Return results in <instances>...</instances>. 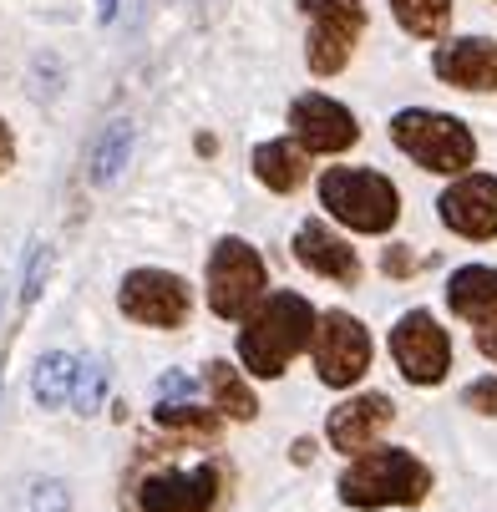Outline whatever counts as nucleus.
<instances>
[{"label":"nucleus","mask_w":497,"mask_h":512,"mask_svg":"<svg viewBox=\"0 0 497 512\" xmlns=\"http://www.w3.org/2000/svg\"><path fill=\"white\" fill-rule=\"evenodd\" d=\"M310 330H315L310 300L290 295V289H279V295H269L249 315V325L239 335V355H244V365H249L254 376H279L284 365H290V355L310 345Z\"/></svg>","instance_id":"f257e3e1"},{"label":"nucleus","mask_w":497,"mask_h":512,"mask_svg":"<svg viewBox=\"0 0 497 512\" xmlns=\"http://www.w3.org/2000/svg\"><path fill=\"white\" fill-rule=\"evenodd\" d=\"M426 487H432V472L401 447H371L340 477V497L350 507H416Z\"/></svg>","instance_id":"f03ea898"},{"label":"nucleus","mask_w":497,"mask_h":512,"mask_svg":"<svg viewBox=\"0 0 497 512\" xmlns=\"http://www.w3.org/2000/svg\"><path fill=\"white\" fill-rule=\"evenodd\" d=\"M391 142L421 168H432V173H462L472 168L477 158V142L472 132L447 117V112H426V107H406L391 117Z\"/></svg>","instance_id":"7ed1b4c3"},{"label":"nucleus","mask_w":497,"mask_h":512,"mask_svg":"<svg viewBox=\"0 0 497 512\" xmlns=\"http://www.w3.org/2000/svg\"><path fill=\"white\" fill-rule=\"evenodd\" d=\"M320 203L340 218V224L361 229V234H386L401 213L391 178L366 173V168H330L320 178Z\"/></svg>","instance_id":"20e7f679"},{"label":"nucleus","mask_w":497,"mask_h":512,"mask_svg":"<svg viewBox=\"0 0 497 512\" xmlns=\"http://www.w3.org/2000/svg\"><path fill=\"white\" fill-rule=\"evenodd\" d=\"M259 295H264V259L244 239H224L208 259V310L224 320H239L249 315Z\"/></svg>","instance_id":"39448f33"},{"label":"nucleus","mask_w":497,"mask_h":512,"mask_svg":"<svg viewBox=\"0 0 497 512\" xmlns=\"http://www.w3.org/2000/svg\"><path fill=\"white\" fill-rule=\"evenodd\" d=\"M305 16H310V71L335 77L366 31V6L361 0H305Z\"/></svg>","instance_id":"423d86ee"},{"label":"nucleus","mask_w":497,"mask_h":512,"mask_svg":"<svg viewBox=\"0 0 497 512\" xmlns=\"http://www.w3.org/2000/svg\"><path fill=\"white\" fill-rule=\"evenodd\" d=\"M219 502V467H153L137 477V507L142 512H213Z\"/></svg>","instance_id":"0eeeda50"},{"label":"nucleus","mask_w":497,"mask_h":512,"mask_svg":"<svg viewBox=\"0 0 497 512\" xmlns=\"http://www.w3.org/2000/svg\"><path fill=\"white\" fill-rule=\"evenodd\" d=\"M122 315L137 325H153V330H173L188 320V284L168 269H132L122 279V295H117Z\"/></svg>","instance_id":"6e6552de"},{"label":"nucleus","mask_w":497,"mask_h":512,"mask_svg":"<svg viewBox=\"0 0 497 512\" xmlns=\"http://www.w3.org/2000/svg\"><path fill=\"white\" fill-rule=\"evenodd\" d=\"M391 355L401 365V376L411 386H437L452 365V340L447 330L426 315V310H411L396 330H391Z\"/></svg>","instance_id":"1a4fd4ad"},{"label":"nucleus","mask_w":497,"mask_h":512,"mask_svg":"<svg viewBox=\"0 0 497 512\" xmlns=\"http://www.w3.org/2000/svg\"><path fill=\"white\" fill-rule=\"evenodd\" d=\"M315 365H320V381L325 386H355L366 376V365H371V335L366 325L345 315V310H330L320 320V335H315Z\"/></svg>","instance_id":"9d476101"},{"label":"nucleus","mask_w":497,"mask_h":512,"mask_svg":"<svg viewBox=\"0 0 497 512\" xmlns=\"http://www.w3.org/2000/svg\"><path fill=\"white\" fill-rule=\"evenodd\" d=\"M290 127H295V137H300V148H305V153H345L350 142L361 137L355 117H350L340 102L320 97V92L295 97V107H290Z\"/></svg>","instance_id":"9b49d317"},{"label":"nucleus","mask_w":497,"mask_h":512,"mask_svg":"<svg viewBox=\"0 0 497 512\" xmlns=\"http://www.w3.org/2000/svg\"><path fill=\"white\" fill-rule=\"evenodd\" d=\"M442 224L462 239H492L497 234V178L472 173L442 193Z\"/></svg>","instance_id":"f8f14e48"},{"label":"nucleus","mask_w":497,"mask_h":512,"mask_svg":"<svg viewBox=\"0 0 497 512\" xmlns=\"http://www.w3.org/2000/svg\"><path fill=\"white\" fill-rule=\"evenodd\" d=\"M437 77L447 87H462V92H497V41H482V36H467V41H447L437 51Z\"/></svg>","instance_id":"ddd939ff"},{"label":"nucleus","mask_w":497,"mask_h":512,"mask_svg":"<svg viewBox=\"0 0 497 512\" xmlns=\"http://www.w3.org/2000/svg\"><path fill=\"white\" fill-rule=\"evenodd\" d=\"M386 426H391V401L371 391V396H350L345 406H335L325 431H330L335 452H355V457H361V452H371V442Z\"/></svg>","instance_id":"4468645a"},{"label":"nucleus","mask_w":497,"mask_h":512,"mask_svg":"<svg viewBox=\"0 0 497 512\" xmlns=\"http://www.w3.org/2000/svg\"><path fill=\"white\" fill-rule=\"evenodd\" d=\"M295 254H300L305 269H315V274H325V279H335V284H355V279H361V259H355V249H350L340 234H330L320 218L300 224Z\"/></svg>","instance_id":"2eb2a0df"},{"label":"nucleus","mask_w":497,"mask_h":512,"mask_svg":"<svg viewBox=\"0 0 497 512\" xmlns=\"http://www.w3.org/2000/svg\"><path fill=\"white\" fill-rule=\"evenodd\" d=\"M447 305H452L462 320L482 325V330L497 325V269H487V264L457 269L452 284H447Z\"/></svg>","instance_id":"dca6fc26"},{"label":"nucleus","mask_w":497,"mask_h":512,"mask_svg":"<svg viewBox=\"0 0 497 512\" xmlns=\"http://www.w3.org/2000/svg\"><path fill=\"white\" fill-rule=\"evenodd\" d=\"M305 168H310L305 163V148H300V142H290V137H274V142H259V148H254V173L274 193H295L305 183Z\"/></svg>","instance_id":"f3484780"},{"label":"nucleus","mask_w":497,"mask_h":512,"mask_svg":"<svg viewBox=\"0 0 497 512\" xmlns=\"http://www.w3.org/2000/svg\"><path fill=\"white\" fill-rule=\"evenodd\" d=\"M208 391H213V406H224V411L239 416V421H254L259 401H254V391L244 386V376L234 371L229 360H213V365H208Z\"/></svg>","instance_id":"a211bd4d"},{"label":"nucleus","mask_w":497,"mask_h":512,"mask_svg":"<svg viewBox=\"0 0 497 512\" xmlns=\"http://www.w3.org/2000/svg\"><path fill=\"white\" fill-rule=\"evenodd\" d=\"M71 386H77V360L61 355V350L41 355V365H36V381H31L36 406H61V401L71 396Z\"/></svg>","instance_id":"6ab92c4d"},{"label":"nucleus","mask_w":497,"mask_h":512,"mask_svg":"<svg viewBox=\"0 0 497 512\" xmlns=\"http://www.w3.org/2000/svg\"><path fill=\"white\" fill-rule=\"evenodd\" d=\"M391 11H396V21H401L411 36L432 41V36H442L447 21H452V0H391Z\"/></svg>","instance_id":"aec40b11"},{"label":"nucleus","mask_w":497,"mask_h":512,"mask_svg":"<svg viewBox=\"0 0 497 512\" xmlns=\"http://www.w3.org/2000/svg\"><path fill=\"white\" fill-rule=\"evenodd\" d=\"M158 426L188 431V436H198V442L219 436V416H213L208 406H188V401H163V406H158Z\"/></svg>","instance_id":"412c9836"},{"label":"nucleus","mask_w":497,"mask_h":512,"mask_svg":"<svg viewBox=\"0 0 497 512\" xmlns=\"http://www.w3.org/2000/svg\"><path fill=\"white\" fill-rule=\"evenodd\" d=\"M127 153H132V127H127V122H112L107 137L97 142V153H92V178H97V183H112V178L122 173Z\"/></svg>","instance_id":"4be33fe9"},{"label":"nucleus","mask_w":497,"mask_h":512,"mask_svg":"<svg viewBox=\"0 0 497 512\" xmlns=\"http://www.w3.org/2000/svg\"><path fill=\"white\" fill-rule=\"evenodd\" d=\"M102 391H107V365L102 360H87L77 365V386H71V406H77L82 416L102 406Z\"/></svg>","instance_id":"5701e85b"},{"label":"nucleus","mask_w":497,"mask_h":512,"mask_svg":"<svg viewBox=\"0 0 497 512\" xmlns=\"http://www.w3.org/2000/svg\"><path fill=\"white\" fill-rule=\"evenodd\" d=\"M71 507V492L61 482H36L31 492V512H66Z\"/></svg>","instance_id":"b1692460"},{"label":"nucleus","mask_w":497,"mask_h":512,"mask_svg":"<svg viewBox=\"0 0 497 512\" xmlns=\"http://www.w3.org/2000/svg\"><path fill=\"white\" fill-rule=\"evenodd\" d=\"M462 401L472 406V411H482V416H497V381L487 376V381H472L467 391H462Z\"/></svg>","instance_id":"393cba45"},{"label":"nucleus","mask_w":497,"mask_h":512,"mask_svg":"<svg viewBox=\"0 0 497 512\" xmlns=\"http://www.w3.org/2000/svg\"><path fill=\"white\" fill-rule=\"evenodd\" d=\"M46 269H51V249H41V254L31 259V274H26V305H36V295H41V279H46Z\"/></svg>","instance_id":"a878e982"},{"label":"nucleus","mask_w":497,"mask_h":512,"mask_svg":"<svg viewBox=\"0 0 497 512\" xmlns=\"http://www.w3.org/2000/svg\"><path fill=\"white\" fill-rule=\"evenodd\" d=\"M477 350L497 365V325H487V330H477Z\"/></svg>","instance_id":"bb28decb"},{"label":"nucleus","mask_w":497,"mask_h":512,"mask_svg":"<svg viewBox=\"0 0 497 512\" xmlns=\"http://www.w3.org/2000/svg\"><path fill=\"white\" fill-rule=\"evenodd\" d=\"M406 269H411V259H406L401 249H391V254H386V274H406Z\"/></svg>","instance_id":"cd10ccee"},{"label":"nucleus","mask_w":497,"mask_h":512,"mask_svg":"<svg viewBox=\"0 0 497 512\" xmlns=\"http://www.w3.org/2000/svg\"><path fill=\"white\" fill-rule=\"evenodd\" d=\"M11 168V132H6V122H0V173Z\"/></svg>","instance_id":"c85d7f7f"},{"label":"nucleus","mask_w":497,"mask_h":512,"mask_svg":"<svg viewBox=\"0 0 497 512\" xmlns=\"http://www.w3.org/2000/svg\"><path fill=\"white\" fill-rule=\"evenodd\" d=\"M168 391H173V396H183V391H188V381H183V376H163V396H168Z\"/></svg>","instance_id":"c756f323"},{"label":"nucleus","mask_w":497,"mask_h":512,"mask_svg":"<svg viewBox=\"0 0 497 512\" xmlns=\"http://www.w3.org/2000/svg\"><path fill=\"white\" fill-rule=\"evenodd\" d=\"M112 6H117V0H102V16H112Z\"/></svg>","instance_id":"7c9ffc66"}]
</instances>
